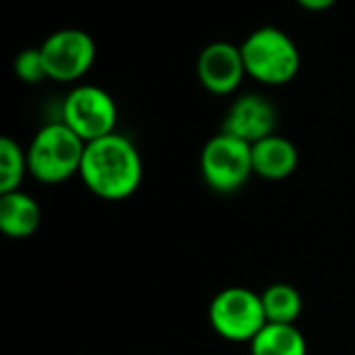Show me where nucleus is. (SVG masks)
<instances>
[{
  "label": "nucleus",
  "mask_w": 355,
  "mask_h": 355,
  "mask_svg": "<svg viewBox=\"0 0 355 355\" xmlns=\"http://www.w3.org/2000/svg\"><path fill=\"white\" fill-rule=\"evenodd\" d=\"M141 156L131 139L116 131L85 144L79 177L85 187L108 202L127 200L141 183Z\"/></svg>",
  "instance_id": "f257e3e1"
},
{
  "label": "nucleus",
  "mask_w": 355,
  "mask_h": 355,
  "mask_svg": "<svg viewBox=\"0 0 355 355\" xmlns=\"http://www.w3.org/2000/svg\"><path fill=\"white\" fill-rule=\"evenodd\" d=\"M85 141L62 121L42 127L27 148L29 173L46 185H56L79 175Z\"/></svg>",
  "instance_id": "f03ea898"
},
{
  "label": "nucleus",
  "mask_w": 355,
  "mask_h": 355,
  "mask_svg": "<svg viewBox=\"0 0 355 355\" xmlns=\"http://www.w3.org/2000/svg\"><path fill=\"white\" fill-rule=\"evenodd\" d=\"M245 71L260 83L285 85L300 73L302 54L295 42L279 27H260L241 44Z\"/></svg>",
  "instance_id": "7ed1b4c3"
},
{
  "label": "nucleus",
  "mask_w": 355,
  "mask_h": 355,
  "mask_svg": "<svg viewBox=\"0 0 355 355\" xmlns=\"http://www.w3.org/2000/svg\"><path fill=\"white\" fill-rule=\"evenodd\" d=\"M200 171L206 185L216 193L239 191L254 175L252 144L231 135L216 133L210 137L200 156Z\"/></svg>",
  "instance_id": "20e7f679"
},
{
  "label": "nucleus",
  "mask_w": 355,
  "mask_h": 355,
  "mask_svg": "<svg viewBox=\"0 0 355 355\" xmlns=\"http://www.w3.org/2000/svg\"><path fill=\"white\" fill-rule=\"evenodd\" d=\"M208 320L223 339L233 343H252L266 324L260 293L245 287L223 289L210 302Z\"/></svg>",
  "instance_id": "39448f33"
},
{
  "label": "nucleus",
  "mask_w": 355,
  "mask_h": 355,
  "mask_svg": "<svg viewBox=\"0 0 355 355\" xmlns=\"http://www.w3.org/2000/svg\"><path fill=\"white\" fill-rule=\"evenodd\" d=\"M116 104L108 92L96 85H79L62 102V123L73 129L85 144L114 133Z\"/></svg>",
  "instance_id": "423d86ee"
},
{
  "label": "nucleus",
  "mask_w": 355,
  "mask_h": 355,
  "mask_svg": "<svg viewBox=\"0 0 355 355\" xmlns=\"http://www.w3.org/2000/svg\"><path fill=\"white\" fill-rule=\"evenodd\" d=\"M40 50L48 79L62 83L81 79L96 60V44L83 29H58L44 40Z\"/></svg>",
  "instance_id": "0eeeda50"
},
{
  "label": "nucleus",
  "mask_w": 355,
  "mask_h": 355,
  "mask_svg": "<svg viewBox=\"0 0 355 355\" xmlns=\"http://www.w3.org/2000/svg\"><path fill=\"white\" fill-rule=\"evenodd\" d=\"M198 79L216 96L233 94L248 75L241 46L229 42H212L198 56Z\"/></svg>",
  "instance_id": "6e6552de"
},
{
  "label": "nucleus",
  "mask_w": 355,
  "mask_h": 355,
  "mask_svg": "<svg viewBox=\"0 0 355 355\" xmlns=\"http://www.w3.org/2000/svg\"><path fill=\"white\" fill-rule=\"evenodd\" d=\"M275 129H277L275 106L264 96L248 94L231 104L220 131L231 133L254 146L256 141L272 135Z\"/></svg>",
  "instance_id": "1a4fd4ad"
},
{
  "label": "nucleus",
  "mask_w": 355,
  "mask_h": 355,
  "mask_svg": "<svg viewBox=\"0 0 355 355\" xmlns=\"http://www.w3.org/2000/svg\"><path fill=\"white\" fill-rule=\"evenodd\" d=\"M252 162L254 175L266 181H283L295 173L300 154L291 139L272 133L252 146Z\"/></svg>",
  "instance_id": "9d476101"
},
{
  "label": "nucleus",
  "mask_w": 355,
  "mask_h": 355,
  "mask_svg": "<svg viewBox=\"0 0 355 355\" xmlns=\"http://www.w3.org/2000/svg\"><path fill=\"white\" fill-rule=\"evenodd\" d=\"M42 223V212L37 202L23 193L10 191L0 193V231L12 239L31 237Z\"/></svg>",
  "instance_id": "9b49d317"
},
{
  "label": "nucleus",
  "mask_w": 355,
  "mask_h": 355,
  "mask_svg": "<svg viewBox=\"0 0 355 355\" xmlns=\"http://www.w3.org/2000/svg\"><path fill=\"white\" fill-rule=\"evenodd\" d=\"M252 355H308L304 333L295 324H270L252 339Z\"/></svg>",
  "instance_id": "f8f14e48"
},
{
  "label": "nucleus",
  "mask_w": 355,
  "mask_h": 355,
  "mask_svg": "<svg viewBox=\"0 0 355 355\" xmlns=\"http://www.w3.org/2000/svg\"><path fill=\"white\" fill-rule=\"evenodd\" d=\"M266 322L270 324H295L304 310L302 293L287 283H275L260 293Z\"/></svg>",
  "instance_id": "ddd939ff"
},
{
  "label": "nucleus",
  "mask_w": 355,
  "mask_h": 355,
  "mask_svg": "<svg viewBox=\"0 0 355 355\" xmlns=\"http://www.w3.org/2000/svg\"><path fill=\"white\" fill-rule=\"evenodd\" d=\"M27 168V152L10 139L2 137L0 139V193H10L17 191Z\"/></svg>",
  "instance_id": "4468645a"
},
{
  "label": "nucleus",
  "mask_w": 355,
  "mask_h": 355,
  "mask_svg": "<svg viewBox=\"0 0 355 355\" xmlns=\"http://www.w3.org/2000/svg\"><path fill=\"white\" fill-rule=\"evenodd\" d=\"M15 73L25 83H40L48 79V69L40 48H25L15 58Z\"/></svg>",
  "instance_id": "2eb2a0df"
},
{
  "label": "nucleus",
  "mask_w": 355,
  "mask_h": 355,
  "mask_svg": "<svg viewBox=\"0 0 355 355\" xmlns=\"http://www.w3.org/2000/svg\"><path fill=\"white\" fill-rule=\"evenodd\" d=\"M337 0H297V4H302L308 10H327L335 4Z\"/></svg>",
  "instance_id": "dca6fc26"
}]
</instances>
